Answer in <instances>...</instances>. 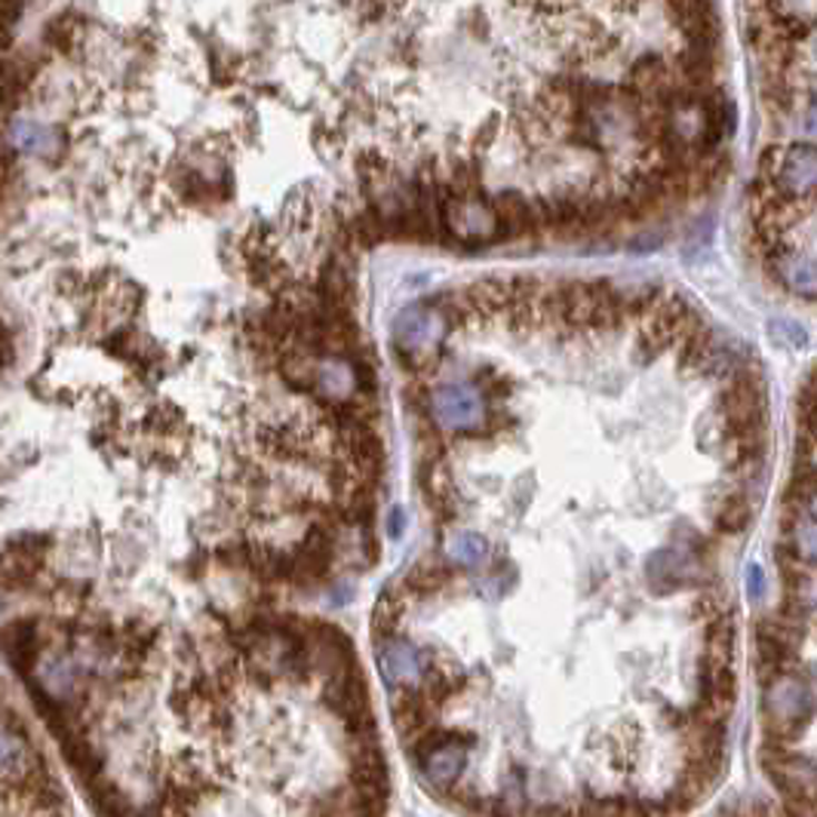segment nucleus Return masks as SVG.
<instances>
[{"label": "nucleus", "instance_id": "23", "mask_svg": "<svg viewBox=\"0 0 817 817\" xmlns=\"http://www.w3.org/2000/svg\"><path fill=\"white\" fill-rule=\"evenodd\" d=\"M747 584H750V597L759 600V597H762V569H759V565H750V569H747Z\"/></svg>", "mask_w": 817, "mask_h": 817}, {"label": "nucleus", "instance_id": "9", "mask_svg": "<svg viewBox=\"0 0 817 817\" xmlns=\"http://www.w3.org/2000/svg\"><path fill=\"white\" fill-rule=\"evenodd\" d=\"M780 191L790 197H808L817 191V148L815 145H793L790 151H784L780 160L778 179H775Z\"/></svg>", "mask_w": 817, "mask_h": 817}, {"label": "nucleus", "instance_id": "11", "mask_svg": "<svg viewBox=\"0 0 817 817\" xmlns=\"http://www.w3.org/2000/svg\"><path fill=\"white\" fill-rule=\"evenodd\" d=\"M771 778L780 790L790 796L796 808H811L817 803V766L805 759H784V762H768Z\"/></svg>", "mask_w": 817, "mask_h": 817}, {"label": "nucleus", "instance_id": "22", "mask_svg": "<svg viewBox=\"0 0 817 817\" xmlns=\"http://www.w3.org/2000/svg\"><path fill=\"white\" fill-rule=\"evenodd\" d=\"M10 176H13V154L7 151V148H0V194L7 188Z\"/></svg>", "mask_w": 817, "mask_h": 817}, {"label": "nucleus", "instance_id": "4", "mask_svg": "<svg viewBox=\"0 0 817 817\" xmlns=\"http://www.w3.org/2000/svg\"><path fill=\"white\" fill-rule=\"evenodd\" d=\"M766 713L775 731L796 735L815 713V695L799 679H775L771 689L766 691Z\"/></svg>", "mask_w": 817, "mask_h": 817}, {"label": "nucleus", "instance_id": "16", "mask_svg": "<svg viewBox=\"0 0 817 817\" xmlns=\"http://www.w3.org/2000/svg\"><path fill=\"white\" fill-rule=\"evenodd\" d=\"M747 523H750V504H747L741 495H726L722 504H719V511H716V525H719V532L735 535V532L747 529Z\"/></svg>", "mask_w": 817, "mask_h": 817}, {"label": "nucleus", "instance_id": "15", "mask_svg": "<svg viewBox=\"0 0 817 817\" xmlns=\"http://www.w3.org/2000/svg\"><path fill=\"white\" fill-rule=\"evenodd\" d=\"M446 553L449 560L459 562V565H480L489 557V544L473 532H459L446 541Z\"/></svg>", "mask_w": 817, "mask_h": 817}, {"label": "nucleus", "instance_id": "13", "mask_svg": "<svg viewBox=\"0 0 817 817\" xmlns=\"http://www.w3.org/2000/svg\"><path fill=\"white\" fill-rule=\"evenodd\" d=\"M778 274L787 289L805 298H815L817 295V262L805 256H787L778 262Z\"/></svg>", "mask_w": 817, "mask_h": 817}, {"label": "nucleus", "instance_id": "21", "mask_svg": "<svg viewBox=\"0 0 817 817\" xmlns=\"http://www.w3.org/2000/svg\"><path fill=\"white\" fill-rule=\"evenodd\" d=\"M771 335H775V342H780V345H793V347L805 345V329L803 326H796V323H790V319H778V323H771Z\"/></svg>", "mask_w": 817, "mask_h": 817}, {"label": "nucleus", "instance_id": "12", "mask_svg": "<svg viewBox=\"0 0 817 817\" xmlns=\"http://www.w3.org/2000/svg\"><path fill=\"white\" fill-rule=\"evenodd\" d=\"M489 206H492V213L499 218V240H511V237H523L529 230H535L532 200H525L520 191L499 194Z\"/></svg>", "mask_w": 817, "mask_h": 817}, {"label": "nucleus", "instance_id": "19", "mask_svg": "<svg viewBox=\"0 0 817 817\" xmlns=\"http://www.w3.org/2000/svg\"><path fill=\"white\" fill-rule=\"evenodd\" d=\"M449 581V572L443 565H434V562H422V565H415L406 578V588L408 590H419V593H434L440 590L443 584Z\"/></svg>", "mask_w": 817, "mask_h": 817}, {"label": "nucleus", "instance_id": "14", "mask_svg": "<svg viewBox=\"0 0 817 817\" xmlns=\"http://www.w3.org/2000/svg\"><path fill=\"white\" fill-rule=\"evenodd\" d=\"M35 77V68L19 59H0V105L13 108L19 96L26 92L28 80Z\"/></svg>", "mask_w": 817, "mask_h": 817}, {"label": "nucleus", "instance_id": "5", "mask_svg": "<svg viewBox=\"0 0 817 817\" xmlns=\"http://www.w3.org/2000/svg\"><path fill=\"white\" fill-rule=\"evenodd\" d=\"M38 771H43L40 759L16 716H0V784H7V790H19Z\"/></svg>", "mask_w": 817, "mask_h": 817}, {"label": "nucleus", "instance_id": "6", "mask_svg": "<svg viewBox=\"0 0 817 817\" xmlns=\"http://www.w3.org/2000/svg\"><path fill=\"white\" fill-rule=\"evenodd\" d=\"M443 225L455 240L492 243L499 240V218L483 197H452L443 200Z\"/></svg>", "mask_w": 817, "mask_h": 817}, {"label": "nucleus", "instance_id": "8", "mask_svg": "<svg viewBox=\"0 0 817 817\" xmlns=\"http://www.w3.org/2000/svg\"><path fill=\"white\" fill-rule=\"evenodd\" d=\"M311 391L323 396L326 403L345 406L360 391V370L345 354H323L317 360V375H314V387Z\"/></svg>", "mask_w": 817, "mask_h": 817}, {"label": "nucleus", "instance_id": "18", "mask_svg": "<svg viewBox=\"0 0 817 817\" xmlns=\"http://www.w3.org/2000/svg\"><path fill=\"white\" fill-rule=\"evenodd\" d=\"M400 614H403V600H400V593L387 590L382 600H378V606H375V618H372L375 633L382 639L394 637V627L400 621Z\"/></svg>", "mask_w": 817, "mask_h": 817}, {"label": "nucleus", "instance_id": "24", "mask_svg": "<svg viewBox=\"0 0 817 817\" xmlns=\"http://www.w3.org/2000/svg\"><path fill=\"white\" fill-rule=\"evenodd\" d=\"M403 525H406V516H403V511L391 513V520H387V532H391V538L403 535Z\"/></svg>", "mask_w": 817, "mask_h": 817}, {"label": "nucleus", "instance_id": "3", "mask_svg": "<svg viewBox=\"0 0 817 817\" xmlns=\"http://www.w3.org/2000/svg\"><path fill=\"white\" fill-rule=\"evenodd\" d=\"M378 670L387 686L396 691H422L424 679L431 673L427 658L419 646H412L408 639L387 637L378 642Z\"/></svg>", "mask_w": 817, "mask_h": 817}, {"label": "nucleus", "instance_id": "1", "mask_svg": "<svg viewBox=\"0 0 817 817\" xmlns=\"http://www.w3.org/2000/svg\"><path fill=\"white\" fill-rule=\"evenodd\" d=\"M431 415L443 431L471 434L485 424V400L473 384H443L431 394Z\"/></svg>", "mask_w": 817, "mask_h": 817}, {"label": "nucleus", "instance_id": "10", "mask_svg": "<svg viewBox=\"0 0 817 817\" xmlns=\"http://www.w3.org/2000/svg\"><path fill=\"white\" fill-rule=\"evenodd\" d=\"M7 139L13 148L31 154V157H40V160H56L65 151L62 129L52 127V124L28 120V117H16L7 129Z\"/></svg>", "mask_w": 817, "mask_h": 817}, {"label": "nucleus", "instance_id": "2", "mask_svg": "<svg viewBox=\"0 0 817 817\" xmlns=\"http://www.w3.org/2000/svg\"><path fill=\"white\" fill-rule=\"evenodd\" d=\"M449 333V319L443 317V311L427 305H412L406 311H400V317L394 319V342L403 354L412 357H422L431 354Z\"/></svg>", "mask_w": 817, "mask_h": 817}, {"label": "nucleus", "instance_id": "7", "mask_svg": "<svg viewBox=\"0 0 817 817\" xmlns=\"http://www.w3.org/2000/svg\"><path fill=\"white\" fill-rule=\"evenodd\" d=\"M467 766V747L455 738H427L422 741V771L436 790H449Z\"/></svg>", "mask_w": 817, "mask_h": 817}, {"label": "nucleus", "instance_id": "20", "mask_svg": "<svg viewBox=\"0 0 817 817\" xmlns=\"http://www.w3.org/2000/svg\"><path fill=\"white\" fill-rule=\"evenodd\" d=\"M817 495V467L808 473H799V480L790 483V492H787V504H808V501Z\"/></svg>", "mask_w": 817, "mask_h": 817}, {"label": "nucleus", "instance_id": "25", "mask_svg": "<svg viewBox=\"0 0 817 817\" xmlns=\"http://www.w3.org/2000/svg\"><path fill=\"white\" fill-rule=\"evenodd\" d=\"M808 129H811V132H815V136H817V108H815V111H811V115H808Z\"/></svg>", "mask_w": 817, "mask_h": 817}, {"label": "nucleus", "instance_id": "17", "mask_svg": "<svg viewBox=\"0 0 817 817\" xmlns=\"http://www.w3.org/2000/svg\"><path fill=\"white\" fill-rule=\"evenodd\" d=\"M793 544H796V553H799V560L811 562L817 565V516H796L793 520Z\"/></svg>", "mask_w": 817, "mask_h": 817}]
</instances>
